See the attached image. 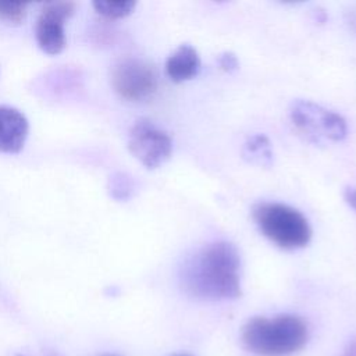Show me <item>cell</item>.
<instances>
[{"mask_svg": "<svg viewBox=\"0 0 356 356\" xmlns=\"http://www.w3.org/2000/svg\"><path fill=\"white\" fill-rule=\"evenodd\" d=\"M111 83L114 90L127 100H146L157 89V74L149 63L127 57L114 65Z\"/></svg>", "mask_w": 356, "mask_h": 356, "instance_id": "5b68a950", "label": "cell"}, {"mask_svg": "<svg viewBox=\"0 0 356 356\" xmlns=\"http://www.w3.org/2000/svg\"><path fill=\"white\" fill-rule=\"evenodd\" d=\"M200 58L196 49L188 43L181 44L165 61V72L174 82H182L197 75Z\"/></svg>", "mask_w": 356, "mask_h": 356, "instance_id": "9c48e42d", "label": "cell"}, {"mask_svg": "<svg viewBox=\"0 0 356 356\" xmlns=\"http://www.w3.org/2000/svg\"><path fill=\"white\" fill-rule=\"evenodd\" d=\"M136 3L131 1V0H125V1H104V0H96L93 1V7L95 10L110 19H117V18H124L127 15H129L134 8H135Z\"/></svg>", "mask_w": 356, "mask_h": 356, "instance_id": "8fae6325", "label": "cell"}, {"mask_svg": "<svg viewBox=\"0 0 356 356\" xmlns=\"http://www.w3.org/2000/svg\"><path fill=\"white\" fill-rule=\"evenodd\" d=\"M289 114L298 131L314 143L339 142L346 136L345 118L313 102L295 100Z\"/></svg>", "mask_w": 356, "mask_h": 356, "instance_id": "277c9868", "label": "cell"}, {"mask_svg": "<svg viewBox=\"0 0 356 356\" xmlns=\"http://www.w3.org/2000/svg\"><path fill=\"white\" fill-rule=\"evenodd\" d=\"M241 259L227 241L207 243L181 267L179 280L191 296L209 300L234 299L241 295Z\"/></svg>", "mask_w": 356, "mask_h": 356, "instance_id": "6da1fadb", "label": "cell"}, {"mask_svg": "<svg viewBox=\"0 0 356 356\" xmlns=\"http://www.w3.org/2000/svg\"><path fill=\"white\" fill-rule=\"evenodd\" d=\"M242 341L248 350L260 356H288L302 349L307 341L305 321L293 314L273 318L254 317L246 323Z\"/></svg>", "mask_w": 356, "mask_h": 356, "instance_id": "7a4b0ae2", "label": "cell"}, {"mask_svg": "<svg viewBox=\"0 0 356 356\" xmlns=\"http://www.w3.org/2000/svg\"><path fill=\"white\" fill-rule=\"evenodd\" d=\"M178 356H186V355H178Z\"/></svg>", "mask_w": 356, "mask_h": 356, "instance_id": "e0dca14e", "label": "cell"}, {"mask_svg": "<svg viewBox=\"0 0 356 356\" xmlns=\"http://www.w3.org/2000/svg\"><path fill=\"white\" fill-rule=\"evenodd\" d=\"M26 15V3L0 1V19L8 24H19Z\"/></svg>", "mask_w": 356, "mask_h": 356, "instance_id": "4fadbf2b", "label": "cell"}, {"mask_svg": "<svg viewBox=\"0 0 356 356\" xmlns=\"http://www.w3.org/2000/svg\"><path fill=\"white\" fill-rule=\"evenodd\" d=\"M28 136V120L17 108L0 106V152L18 153Z\"/></svg>", "mask_w": 356, "mask_h": 356, "instance_id": "ba28073f", "label": "cell"}, {"mask_svg": "<svg viewBox=\"0 0 356 356\" xmlns=\"http://www.w3.org/2000/svg\"><path fill=\"white\" fill-rule=\"evenodd\" d=\"M131 153L147 168H156L171 154L172 142L170 135L146 118L138 120L128 135Z\"/></svg>", "mask_w": 356, "mask_h": 356, "instance_id": "8992f818", "label": "cell"}, {"mask_svg": "<svg viewBox=\"0 0 356 356\" xmlns=\"http://www.w3.org/2000/svg\"><path fill=\"white\" fill-rule=\"evenodd\" d=\"M252 214L263 235L280 248L299 249L306 246L312 238L309 221L291 206L260 202L253 206Z\"/></svg>", "mask_w": 356, "mask_h": 356, "instance_id": "3957f363", "label": "cell"}, {"mask_svg": "<svg viewBox=\"0 0 356 356\" xmlns=\"http://www.w3.org/2000/svg\"><path fill=\"white\" fill-rule=\"evenodd\" d=\"M218 63H220L221 68H222L224 71H227V72H232V71H235V70L238 68V60H236V57H235L232 53H228V51H225V53H222V54L220 56Z\"/></svg>", "mask_w": 356, "mask_h": 356, "instance_id": "5bb4252c", "label": "cell"}, {"mask_svg": "<svg viewBox=\"0 0 356 356\" xmlns=\"http://www.w3.org/2000/svg\"><path fill=\"white\" fill-rule=\"evenodd\" d=\"M75 4L71 1L46 3L40 10L35 25L38 46L47 54H58L65 47L64 24L74 14Z\"/></svg>", "mask_w": 356, "mask_h": 356, "instance_id": "52a82bcc", "label": "cell"}, {"mask_svg": "<svg viewBox=\"0 0 356 356\" xmlns=\"http://www.w3.org/2000/svg\"><path fill=\"white\" fill-rule=\"evenodd\" d=\"M243 156L250 163L259 165H271L273 149L270 140L261 134L250 136L243 145Z\"/></svg>", "mask_w": 356, "mask_h": 356, "instance_id": "30bf717a", "label": "cell"}, {"mask_svg": "<svg viewBox=\"0 0 356 356\" xmlns=\"http://www.w3.org/2000/svg\"><path fill=\"white\" fill-rule=\"evenodd\" d=\"M110 195L117 200H127L134 192V181L125 172H115L108 182Z\"/></svg>", "mask_w": 356, "mask_h": 356, "instance_id": "7c38bea8", "label": "cell"}, {"mask_svg": "<svg viewBox=\"0 0 356 356\" xmlns=\"http://www.w3.org/2000/svg\"><path fill=\"white\" fill-rule=\"evenodd\" d=\"M342 356H356V341L349 343V346L345 349Z\"/></svg>", "mask_w": 356, "mask_h": 356, "instance_id": "2e32d148", "label": "cell"}, {"mask_svg": "<svg viewBox=\"0 0 356 356\" xmlns=\"http://www.w3.org/2000/svg\"><path fill=\"white\" fill-rule=\"evenodd\" d=\"M343 196H345V200L349 203V206L356 210V188L348 186L343 192Z\"/></svg>", "mask_w": 356, "mask_h": 356, "instance_id": "9a60e30c", "label": "cell"}]
</instances>
